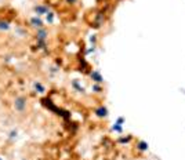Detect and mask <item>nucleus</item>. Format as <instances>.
<instances>
[{"label":"nucleus","instance_id":"12","mask_svg":"<svg viewBox=\"0 0 185 160\" xmlns=\"http://www.w3.org/2000/svg\"><path fill=\"white\" fill-rule=\"evenodd\" d=\"M131 141V135H128V137H122V138H119V142L120 144H127Z\"/></svg>","mask_w":185,"mask_h":160},{"label":"nucleus","instance_id":"10","mask_svg":"<svg viewBox=\"0 0 185 160\" xmlns=\"http://www.w3.org/2000/svg\"><path fill=\"white\" fill-rule=\"evenodd\" d=\"M10 24L7 21H0V30H9Z\"/></svg>","mask_w":185,"mask_h":160},{"label":"nucleus","instance_id":"1","mask_svg":"<svg viewBox=\"0 0 185 160\" xmlns=\"http://www.w3.org/2000/svg\"><path fill=\"white\" fill-rule=\"evenodd\" d=\"M14 109L17 112H24L26 109V98L25 97H17L14 101Z\"/></svg>","mask_w":185,"mask_h":160},{"label":"nucleus","instance_id":"4","mask_svg":"<svg viewBox=\"0 0 185 160\" xmlns=\"http://www.w3.org/2000/svg\"><path fill=\"white\" fill-rule=\"evenodd\" d=\"M90 77H91L96 83H102V82H104V77L99 73V71H92L91 73H90Z\"/></svg>","mask_w":185,"mask_h":160},{"label":"nucleus","instance_id":"15","mask_svg":"<svg viewBox=\"0 0 185 160\" xmlns=\"http://www.w3.org/2000/svg\"><path fill=\"white\" fill-rule=\"evenodd\" d=\"M17 135H18V131H17V130H11V131L9 133V138H10V139L17 138Z\"/></svg>","mask_w":185,"mask_h":160},{"label":"nucleus","instance_id":"17","mask_svg":"<svg viewBox=\"0 0 185 160\" xmlns=\"http://www.w3.org/2000/svg\"><path fill=\"white\" fill-rule=\"evenodd\" d=\"M116 123H117V124H120V126H123V123H124V117H122V116H120V117H117Z\"/></svg>","mask_w":185,"mask_h":160},{"label":"nucleus","instance_id":"20","mask_svg":"<svg viewBox=\"0 0 185 160\" xmlns=\"http://www.w3.org/2000/svg\"><path fill=\"white\" fill-rule=\"evenodd\" d=\"M0 160H3V157H2V156H0Z\"/></svg>","mask_w":185,"mask_h":160},{"label":"nucleus","instance_id":"11","mask_svg":"<svg viewBox=\"0 0 185 160\" xmlns=\"http://www.w3.org/2000/svg\"><path fill=\"white\" fill-rule=\"evenodd\" d=\"M46 21H47V24H53L54 22V12H47V14H46Z\"/></svg>","mask_w":185,"mask_h":160},{"label":"nucleus","instance_id":"2","mask_svg":"<svg viewBox=\"0 0 185 160\" xmlns=\"http://www.w3.org/2000/svg\"><path fill=\"white\" fill-rule=\"evenodd\" d=\"M33 11L36 12V15H37V17H40V15L47 14L48 9H47V6H44V4H37V6L33 7Z\"/></svg>","mask_w":185,"mask_h":160},{"label":"nucleus","instance_id":"16","mask_svg":"<svg viewBox=\"0 0 185 160\" xmlns=\"http://www.w3.org/2000/svg\"><path fill=\"white\" fill-rule=\"evenodd\" d=\"M92 90H94V92H101L102 91L101 86H98V84H94V86H92Z\"/></svg>","mask_w":185,"mask_h":160},{"label":"nucleus","instance_id":"7","mask_svg":"<svg viewBox=\"0 0 185 160\" xmlns=\"http://www.w3.org/2000/svg\"><path fill=\"white\" fill-rule=\"evenodd\" d=\"M96 115L98 116V117H106L108 116V109L105 106H99L96 109Z\"/></svg>","mask_w":185,"mask_h":160},{"label":"nucleus","instance_id":"13","mask_svg":"<svg viewBox=\"0 0 185 160\" xmlns=\"http://www.w3.org/2000/svg\"><path fill=\"white\" fill-rule=\"evenodd\" d=\"M112 130H113V131H116V133H122V131H123V128H122V126H120V124H117V123H115V124L112 126Z\"/></svg>","mask_w":185,"mask_h":160},{"label":"nucleus","instance_id":"6","mask_svg":"<svg viewBox=\"0 0 185 160\" xmlns=\"http://www.w3.org/2000/svg\"><path fill=\"white\" fill-rule=\"evenodd\" d=\"M33 89H35L36 92H39V94H44L46 92V87L43 86L40 82H35V83H33Z\"/></svg>","mask_w":185,"mask_h":160},{"label":"nucleus","instance_id":"8","mask_svg":"<svg viewBox=\"0 0 185 160\" xmlns=\"http://www.w3.org/2000/svg\"><path fill=\"white\" fill-rule=\"evenodd\" d=\"M137 149L138 151H146V149H148V144H146L145 141H140V142L137 144Z\"/></svg>","mask_w":185,"mask_h":160},{"label":"nucleus","instance_id":"5","mask_svg":"<svg viewBox=\"0 0 185 160\" xmlns=\"http://www.w3.org/2000/svg\"><path fill=\"white\" fill-rule=\"evenodd\" d=\"M47 30L44 29V28H40V29H37V32H36V39L37 40H47Z\"/></svg>","mask_w":185,"mask_h":160},{"label":"nucleus","instance_id":"14","mask_svg":"<svg viewBox=\"0 0 185 160\" xmlns=\"http://www.w3.org/2000/svg\"><path fill=\"white\" fill-rule=\"evenodd\" d=\"M37 47L46 50V47H47V44H46V40H37Z\"/></svg>","mask_w":185,"mask_h":160},{"label":"nucleus","instance_id":"21","mask_svg":"<svg viewBox=\"0 0 185 160\" xmlns=\"http://www.w3.org/2000/svg\"><path fill=\"white\" fill-rule=\"evenodd\" d=\"M21 160H26V159H21Z\"/></svg>","mask_w":185,"mask_h":160},{"label":"nucleus","instance_id":"3","mask_svg":"<svg viewBox=\"0 0 185 160\" xmlns=\"http://www.w3.org/2000/svg\"><path fill=\"white\" fill-rule=\"evenodd\" d=\"M30 25H32V26H35V28H37V29H40V28H43V24H44V22L42 21V19H40V17H37V15H36V17H32L30 18Z\"/></svg>","mask_w":185,"mask_h":160},{"label":"nucleus","instance_id":"19","mask_svg":"<svg viewBox=\"0 0 185 160\" xmlns=\"http://www.w3.org/2000/svg\"><path fill=\"white\" fill-rule=\"evenodd\" d=\"M66 2H68V3H71V4H73V3H76L78 0H66Z\"/></svg>","mask_w":185,"mask_h":160},{"label":"nucleus","instance_id":"18","mask_svg":"<svg viewBox=\"0 0 185 160\" xmlns=\"http://www.w3.org/2000/svg\"><path fill=\"white\" fill-rule=\"evenodd\" d=\"M96 40H97V37H96L94 35H92L91 37H90V42H91V43H96Z\"/></svg>","mask_w":185,"mask_h":160},{"label":"nucleus","instance_id":"9","mask_svg":"<svg viewBox=\"0 0 185 160\" xmlns=\"http://www.w3.org/2000/svg\"><path fill=\"white\" fill-rule=\"evenodd\" d=\"M72 87H73V89H76L79 92H83L84 91V89L80 86V84H79L78 80H73V82H72Z\"/></svg>","mask_w":185,"mask_h":160}]
</instances>
